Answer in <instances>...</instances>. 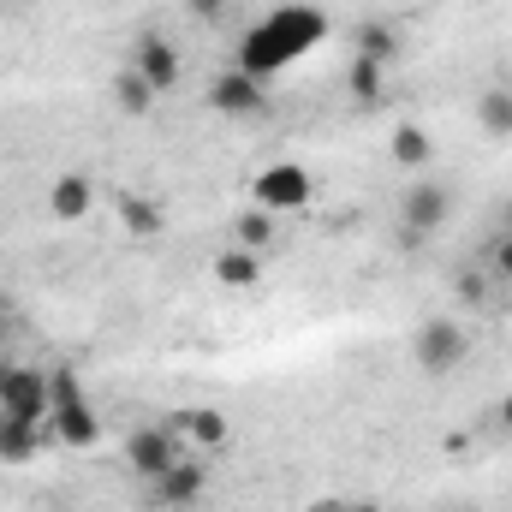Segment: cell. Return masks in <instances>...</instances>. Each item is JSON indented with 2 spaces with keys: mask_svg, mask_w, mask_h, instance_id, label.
Returning <instances> with one entry per match:
<instances>
[{
  "mask_svg": "<svg viewBox=\"0 0 512 512\" xmlns=\"http://www.w3.org/2000/svg\"><path fill=\"white\" fill-rule=\"evenodd\" d=\"M316 36H322V12L316 6H286V12H274L251 42H245L239 66L251 78H268V72H280V60L298 54V42H316Z\"/></svg>",
  "mask_w": 512,
  "mask_h": 512,
  "instance_id": "cell-1",
  "label": "cell"
},
{
  "mask_svg": "<svg viewBox=\"0 0 512 512\" xmlns=\"http://www.w3.org/2000/svg\"><path fill=\"white\" fill-rule=\"evenodd\" d=\"M48 423H54V441L60 447H96L102 441V423L84 399V387L72 370H54L48 376Z\"/></svg>",
  "mask_w": 512,
  "mask_h": 512,
  "instance_id": "cell-2",
  "label": "cell"
},
{
  "mask_svg": "<svg viewBox=\"0 0 512 512\" xmlns=\"http://www.w3.org/2000/svg\"><path fill=\"white\" fill-rule=\"evenodd\" d=\"M465 352H471V334H465V322H453V316H429V322L411 334V364H417L423 376H453V370L465 364Z\"/></svg>",
  "mask_w": 512,
  "mask_h": 512,
  "instance_id": "cell-3",
  "label": "cell"
},
{
  "mask_svg": "<svg viewBox=\"0 0 512 512\" xmlns=\"http://www.w3.org/2000/svg\"><path fill=\"white\" fill-rule=\"evenodd\" d=\"M447 215H453V191L435 185V179H423V185H411V191L399 197V239H405V245H423L429 233L447 227Z\"/></svg>",
  "mask_w": 512,
  "mask_h": 512,
  "instance_id": "cell-4",
  "label": "cell"
},
{
  "mask_svg": "<svg viewBox=\"0 0 512 512\" xmlns=\"http://www.w3.org/2000/svg\"><path fill=\"white\" fill-rule=\"evenodd\" d=\"M203 495H209V471H203V459H197V453H179V459L149 483L143 501H149L155 512H191Z\"/></svg>",
  "mask_w": 512,
  "mask_h": 512,
  "instance_id": "cell-5",
  "label": "cell"
},
{
  "mask_svg": "<svg viewBox=\"0 0 512 512\" xmlns=\"http://www.w3.org/2000/svg\"><path fill=\"white\" fill-rule=\"evenodd\" d=\"M209 108L221 120H262L268 114V84L251 78L245 66H227V72L209 78Z\"/></svg>",
  "mask_w": 512,
  "mask_h": 512,
  "instance_id": "cell-6",
  "label": "cell"
},
{
  "mask_svg": "<svg viewBox=\"0 0 512 512\" xmlns=\"http://www.w3.org/2000/svg\"><path fill=\"white\" fill-rule=\"evenodd\" d=\"M251 197H256V209L280 215V209H310L316 185H310V173H304L298 161H274V167H262V173H256Z\"/></svg>",
  "mask_w": 512,
  "mask_h": 512,
  "instance_id": "cell-7",
  "label": "cell"
},
{
  "mask_svg": "<svg viewBox=\"0 0 512 512\" xmlns=\"http://www.w3.org/2000/svg\"><path fill=\"white\" fill-rule=\"evenodd\" d=\"M120 453H126V465L143 477V483H155V477H161V471L185 453V447H179V435H173L167 423H137V429L126 435V447H120Z\"/></svg>",
  "mask_w": 512,
  "mask_h": 512,
  "instance_id": "cell-8",
  "label": "cell"
},
{
  "mask_svg": "<svg viewBox=\"0 0 512 512\" xmlns=\"http://www.w3.org/2000/svg\"><path fill=\"white\" fill-rule=\"evenodd\" d=\"M126 66L143 78V84H149V90H155V96H167V90L185 78V66H179V48H173L161 30H143V36L131 42V60H126Z\"/></svg>",
  "mask_w": 512,
  "mask_h": 512,
  "instance_id": "cell-9",
  "label": "cell"
},
{
  "mask_svg": "<svg viewBox=\"0 0 512 512\" xmlns=\"http://www.w3.org/2000/svg\"><path fill=\"white\" fill-rule=\"evenodd\" d=\"M0 411L24 417V423H42L48 417V376L30 370V364H6L0 370Z\"/></svg>",
  "mask_w": 512,
  "mask_h": 512,
  "instance_id": "cell-10",
  "label": "cell"
},
{
  "mask_svg": "<svg viewBox=\"0 0 512 512\" xmlns=\"http://www.w3.org/2000/svg\"><path fill=\"white\" fill-rule=\"evenodd\" d=\"M167 429L179 435V447H185V453H221V447H227V435H233V423H227L215 405H191V411H179Z\"/></svg>",
  "mask_w": 512,
  "mask_h": 512,
  "instance_id": "cell-11",
  "label": "cell"
},
{
  "mask_svg": "<svg viewBox=\"0 0 512 512\" xmlns=\"http://www.w3.org/2000/svg\"><path fill=\"white\" fill-rule=\"evenodd\" d=\"M209 274H215L221 292H256V286H262V251L227 245L221 256H209Z\"/></svg>",
  "mask_w": 512,
  "mask_h": 512,
  "instance_id": "cell-12",
  "label": "cell"
},
{
  "mask_svg": "<svg viewBox=\"0 0 512 512\" xmlns=\"http://www.w3.org/2000/svg\"><path fill=\"white\" fill-rule=\"evenodd\" d=\"M114 215H120V227L131 239H161L167 233V209L143 191H114Z\"/></svg>",
  "mask_w": 512,
  "mask_h": 512,
  "instance_id": "cell-13",
  "label": "cell"
},
{
  "mask_svg": "<svg viewBox=\"0 0 512 512\" xmlns=\"http://www.w3.org/2000/svg\"><path fill=\"white\" fill-rule=\"evenodd\" d=\"M90 203H96V191H90L84 173H60L54 191H48V215H54V221H84Z\"/></svg>",
  "mask_w": 512,
  "mask_h": 512,
  "instance_id": "cell-14",
  "label": "cell"
},
{
  "mask_svg": "<svg viewBox=\"0 0 512 512\" xmlns=\"http://www.w3.org/2000/svg\"><path fill=\"white\" fill-rule=\"evenodd\" d=\"M108 96H114V108H120L126 120H149V114H155V102H161V96H155L131 66H120V72L108 78Z\"/></svg>",
  "mask_w": 512,
  "mask_h": 512,
  "instance_id": "cell-15",
  "label": "cell"
},
{
  "mask_svg": "<svg viewBox=\"0 0 512 512\" xmlns=\"http://www.w3.org/2000/svg\"><path fill=\"white\" fill-rule=\"evenodd\" d=\"M387 155H393L399 167H411V173H417V167H429V161H435V143H429V131H423V126L399 120V126L387 131Z\"/></svg>",
  "mask_w": 512,
  "mask_h": 512,
  "instance_id": "cell-16",
  "label": "cell"
},
{
  "mask_svg": "<svg viewBox=\"0 0 512 512\" xmlns=\"http://www.w3.org/2000/svg\"><path fill=\"white\" fill-rule=\"evenodd\" d=\"M36 453H42V423H24V417H6L0 411V459L30 465Z\"/></svg>",
  "mask_w": 512,
  "mask_h": 512,
  "instance_id": "cell-17",
  "label": "cell"
},
{
  "mask_svg": "<svg viewBox=\"0 0 512 512\" xmlns=\"http://www.w3.org/2000/svg\"><path fill=\"white\" fill-rule=\"evenodd\" d=\"M352 42H358V54H364V60H382V66H393V60H399V48H405V42H399V30L382 24V18H364V24L352 30Z\"/></svg>",
  "mask_w": 512,
  "mask_h": 512,
  "instance_id": "cell-18",
  "label": "cell"
},
{
  "mask_svg": "<svg viewBox=\"0 0 512 512\" xmlns=\"http://www.w3.org/2000/svg\"><path fill=\"white\" fill-rule=\"evenodd\" d=\"M477 126H483V137H512V90L507 84H489L477 96Z\"/></svg>",
  "mask_w": 512,
  "mask_h": 512,
  "instance_id": "cell-19",
  "label": "cell"
},
{
  "mask_svg": "<svg viewBox=\"0 0 512 512\" xmlns=\"http://www.w3.org/2000/svg\"><path fill=\"white\" fill-rule=\"evenodd\" d=\"M346 90H352V102H364V108H376L387 90V66L382 60H364V54H352V72H346Z\"/></svg>",
  "mask_w": 512,
  "mask_h": 512,
  "instance_id": "cell-20",
  "label": "cell"
},
{
  "mask_svg": "<svg viewBox=\"0 0 512 512\" xmlns=\"http://www.w3.org/2000/svg\"><path fill=\"white\" fill-rule=\"evenodd\" d=\"M233 245H245V251H268V245H274V215L251 203V209L233 221Z\"/></svg>",
  "mask_w": 512,
  "mask_h": 512,
  "instance_id": "cell-21",
  "label": "cell"
},
{
  "mask_svg": "<svg viewBox=\"0 0 512 512\" xmlns=\"http://www.w3.org/2000/svg\"><path fill=\"white\" fill-rule=\"evenodd\" d=\"M489 268H495L501 280H512V233H501V239L489 245Z\"/></svg>",
  "mask_w": 512,
  "mask_h": 512,
  "instance_id": "cell-22",
  "label": "cell"
},
{
  "mask_svg": "<svg viewBox=\"0 0 512 512\" xmlns=\"http://www.w3.org/2000/svg\"><path fill=\"white\" fill-rule=\"evenodd\" d=\"M227 6H233V0H185L191 18H227Z\"/></svg>",
  "mask_w": 512,
  "mask_h": 512,
  "instance_id": "cell-23",
  "label": "cell"
},
{
  "mask_svg": "<svg viewBox=\"0 0 512 512\" xmlns=\"http://www.w3.org/2000/svg\"><path fill=\"white\" fill-rule=\"evenodd\" d=\"M459 292H465V298L477 304V298H483V280H477V274H459Z\"/></svg>",
  "mask_w": 512,
  "mask_h": 512,
  "instance_id": "cell-24",
  "label": "cell"
},
{
  "mask_svg": "<svg viewBox=\"0 0 512 512\" xmlns=\"http://www.w3.org/2000/svg\"><path fill=\"white\" fill-rule=\"evenodd\" d=\"M501 429H507V435H512V393H507V399H501Z\"/></svg>",
  "mask_w": 512,
  "mask_h": 512,
  "instance_id": "cell-25",
  "label": "cell"
},
{
  "mask_svg": "<svg viewBox=\"0 0 512 512\" xmlns=\"http://www.w3.org/2000/svg\"><path fill=\"white\" fill-rule=\"evenodd\" d=\"M340 512H382V507H370V501H340Z\"/></svg>",
  "mask_w": 512,
  "mask_h": 512,
  "instance_id": "cell-26",
  "label": "cell"
},
{
  "mask_svg": "<svg viewBox=\"0 0 512 512\" xmlns=\"http://www.w3.org/2000/svg\"><path fill=\"white\" fill-rule=\"evenodd\" d=\"M310 512H340V501H322V507H310Z\"/></svg>",
  "mask_w": 512,
  "mask_h": 512,
  "instance_id": "cell-27",
  "label": "cell"
}]
</instances>
